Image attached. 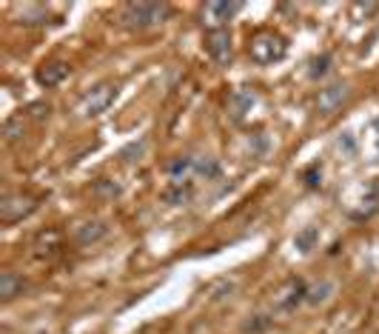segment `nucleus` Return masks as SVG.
<instances>
[{"instance_id": "obj_16", "label": "nucleus", "mask_w": 379, "mask_h": 334, "mask_svg": "<svg viewBox=\"0 0 379 334\" xmlns=\"http://www.w3.org/2000/svg\"><path fill=\"white\" fill-rule=\"evenodd\" d=\"M192 195H194L192 183H185V186H183V180H180V183H174L163 197L169 200V203H174V206H180V203H188V200H192Z\"/></svg>"}, {"instance_id": "obj_19", "label": "nucleus", "mask_w": 379, "mask_h": 334, "mask_svg": "<svg viewBox=\"0 0 379 334\" xmlns=\"http://www.w3.org/2000/svg\"><path fill=\"white\" fill-rule=\"evenodd\" d=\"M331 63H334V60H331V55H320V58H314L311 66H308V75H311L314 80L325 78L328 71H331Z\"/></svg>"}, {"instance_id": "obj_26", "label": "nucleus", "mask_w": 379, "mask_h": 334, "mask_svg": "<svg viewBox=\"0 0 379 334\" xmlns=\"http://www.w3.org/2000/svg\"><path fill=\"white\" fill-rule=\"evenodd\" d=\"M340 149H345L348 155H353V140H351V134H342V137H340Z\"/></svg>"}, {"instance_id": "obj_7", "label": "nucleus", "mask_w": 379, "mask_h": 334, "mask_svg": "<svg viewBox=\"0 0 379 334\" xmlns=\"http://www.w3.org/2000/svg\"><path fill=\"white\" fill-rule=\"evenodd\" d=\"M205 52L211 55V60L228 63L231 60V32L228 29H211L205 35Z\"/></svg>"}, {"instance_id": "obj_14", "label": "nucleus", "mask_w": 379, "mask_h": 334, "mask_svg": "<svg viewBox=\"0 0 379 334\" xmlns=\"http://www.w3.org/2000/svg\"><path fill=\"white\" fill-rule=\"evenodd\" d=\"M23 292V280L15 274V272H3L0 274V297L3 300H12L15 295Z\"/></svg>"}, {"instance_id": "obj_4", "label": "nucleus", "mask_w": 379, "mask_h": 334, "mask_svg": "<svg viewBox=\"0 0 379 334\" xmlns=\"http://www.w3.org/2000/svg\"><path fill=\"white\" fill-rule=\"evenodd\" d=\"M348 98H351L348 83H331V86L320 89V94H317V112L320 114H334L348 103Z\"/></svg>"}, {"instance_id": "obj_13", "label": "nucleus", "mask_w": 379, "mask_h": 334, "mask_svg": "<svg viewBox=\"0 0 379 334\" xmlns=\"http://www.w3.org/2000/svg\"><path fill=\"white\" fill-rule=\"evenodd\" d=\"M331 295H334V283H331V280H320V283H314V285H308V297H305V303L320 306V303H325Z\"/></svg>"}, {"instance_id": "obj_1", "label": "nucleus", "mask_w": 379, "mask_h": 334, "mask_svg": "<svg viewBox=\"0 0 379 334\" xmlns=\"http://www.w3.org/2000/svg\"><path fill=\"white\" fill-rule=\"evenodd\" d=\"M248 55L259 66H271V63H279L282 58L288 55V43H286V37L277 35V32H257L248 40Z\"/></svg>"}, {"instance_id": "obj_24", "label": "nucleus", "mask_w": 379, "mask_h": 334, "mask_svg": "<svg viewBox=\"0 0 379 334\" xmlns=\"http://www.w3.org/2000/svg\"><path fill=\"white\" fill-rule=\"evenodd\" d=\"M29 112H32V117H37V121H40V117L49 114V106H43V103H32V106H29Z\"/></svg>"}, {"instance_id": "obj_18", "label": "nucleus", "mask_w": 379, "mask_h": 334, "mask_svg": "<svg viewBox=\"0 0 379 334\" xmlns=\"http://www.w3.org/2000/svg\"><path fill=\"white\" fill-rule=\"evenodd\" d=\"M17 17H20V23L37 26V23H46V20H49V12H46L43 6H23V9H17Z\"/></svg>"}, {"instance_id": "obj_5", "label": "nucleus", "mask_w": 379, "mask_h": 334, "mask_svg": "<svg viewBox=\"0 0 379 334\" xmlns=\"http://www.w3.org/2000/svg\"><path fill=\"white\" fill-rule=\"evenodd\" d=\"M305 297H308L305 280L291 277V280H286V285H282V289L274 295V306L279 308V312H294L299 303H305Z\"/></svg>"}, {"instance_id": "obj_12", "label": "nucleus", "mask_w": 379, "mask_h": 334, "mask_svg": "<svg viewBox=\"0 0 379 334\" xmlns=\"http://www.w3.org/2000/svg\"><path fill=\"white\" fill-rule=\"evenodd\" d=\"M194 172L205 180H217L220 177V160L217 157H211V155H203V157H194Z\"/></svg>"}, {"instance_id": "obj_21", "label": "nucleus", "mask_w": 379, "mask_h": 334, "mask_svg": "<svg viewBox=\"0 0 379 334\" xmlns=\"http://www.w3.org/2000/svg\"><path fill=\"white\" fill-rule=\"evenodd\" d=\"M146 152V143L140 140V143H131L129 149H123V160H129V163H134V160H140V155Z\"/></svg>"}, {"instance_id": "obj_3", "label": "nucleus", "mask_w": 379, "mask_h": 334, "mask_svg": "<svg viewBox=\"0 0 379 334\" xmlns=\"http://www.w3.org/2000/svg\"><path fill=\"white\" fill-rule=\"evenodd\" d=\"M114 98H117V86H114V83H100V86H94V89L86 94V98L80 100L77 112H80L83 117L103 114V112L114 103Z\"/></svg>"}, {"instance_id": "obj_23", "label": "nucleus", "mask_w": 379, "mask_h": 334, "mask_svg": "<svg viewBox=\"0 0 379 334\" xmlns=\"http://www.w3.org/2000/svg\"><path fill=\"white\" fill-rule=\"evenodd\" d=\"M268 323H271L268 317H263V315H257V320H248V323H246L243 328H246V331H259V328H266Z\"/></svg>"}, {"instance_id": "obj_25", "label": "nucleus", "mask_w": 379, "mask_h": 334, "mask_svg": "<svg viewBox=\"0 0 379 334\" xmlns=\"http://www.w3.org/2000/svg\"><path fill=\"white\" fill-rule=\"evenodd\" d=\"M317 177H320V169H317V166H314V169H308V172H305V183H308V186H320Z\"/></svg>"}, {"instance_id": "obj_8", "label": "nucleus", "mask_w": 379, "mask_h": 334, "mask_svg": "<svg viewBox=\"0 0 379 334\" xmlns=\"http://www.w3.org/2000/svg\"><path fill=\"white\" fill-rule=\"evenodd\" d=\"M109 234V226L103 220H86V223H77L75 226V240L80 246H91V243H98L103 240V237Z\"/></svg>"}, {"instance_id": "obj_22", "label": "nucleus", "mask_w": 379, "mask_h": 334, "mask_svg": "<svg viewBox=\"0 0 379 334\" xmlns=\"http://www.w3.org/2000/svg\"><path fill=\"white\" fill-rule=\"evenodd\" d=\"M6 140H20L23 137V123L20 121H6Z\"/></svg>"}, {"instance_id": "obj_9", "label": "nucleus", "mask_w": 379, "mask_h": 334, "mask_svg": "<svg viewBox=\"0 0 379 334\" xmlns=\"http://www.w3.org/2000/svg\"><path fill=\"white\" fill-rule=\"evenodd\" d=\"M240 9H243L240 3H205L203 17H208V23H211L214 29H223V23L231 20Z\"/></svg>"}, {"instance_id": "obj_11", "label": "nucleus", "mask_w": 379, "mask_h": 334, "mask_svg": "<svg viewBox=\"0 0 379 334\" xmlns=\"http://www.w3.org/2000/svg\"><path fill=\"white\" fill-rule=\"evenodd\" d=\"M317 243H320V229H317V226H305V229H299L297 237H294V249H297L299 254L314 252Z\"/></svg>"}, {"instance_id": "obj_2", "label": "nucleus", "mask_w": 379, "mask_h": 334, "mask_svg": "<svg viewBox=\"0 0 379 334\" xmlns=\"http://www.w3.org/2000/svg\"><path fill=\"white\" fill-rule=\"evenodd\" d=\"M172 15L169 3H129L123 9V23L129 29H149L157 26Z\"/></svg>"}, {"instance_id": "obj_20", "label": "nucleus", "mask_w": 379, "mask_h": 334, "mask_svg": "<svg viewBox=\"0 0 379 334\" xmlns=\"http://www.w3.org/2000/svg\"><path fill=\"white\" fill-rule=\"evenodd\" d=\"M373 12H376V3H353V6H351V17L357 20V23L365 20V17H371Z\"/></svg>"}, {"instance_id": "obj_15", "label": "nucleus", "mask_w": 379, "mask_h": 334, "mask_svg": "<svg viewBox=\"0 0 379 334\" xmlns=\"http://www.w3.org/2000/svg\"><path fill=\"white\" fill-rule=\"evenodd\" d=\"M251 106H254V91L237 89V91L231 94V112H234V117H243Z\"/></svg>"}, {"instance_id": "obj_6", "label": "nucleus", "mask_w": 379, "mask_h": 334, "mask_svg": "<svg viewBox=\"0 0 379 334\" xmlns=\"http://www.w3.org/2000/svg\"><path fill=\"white\" fill-rule=\"evenodd\" d=\"M35 209H37V203L32 197L9 195L3 203H0V220H3V223H17V220L26 218V214H32Z\"/></svg>"}, {"instance_id": "obj_17", "label": "nucleus", "mask_w": 379, "mask_h": 334, "mask_svg": "<svg viewBox=\"0 0 379 334\" xmlns=\"http://www.w3.org/2000/svg\"><path fill=\"white\" fill-rule=\"evenodd\" d=\"M188 172H194V157H188V155H183V157H174L172 163H169V175L174 177V183H180Z\"/></svg>"}, {"instance_id": "obj_10", "label": "nucleus", "mask_w": 379, "mask_h": 334, "mask_svg": "<svg viewBox=\"0 0 379 334\" xmlns=\"http://www.w3.org/2000/svg\"><path fill=\"white\" fill-rule=\"evenodd\" d=\"M66 75H68V66H66V63H60V60H55V63H43V66L37 69V83L49 89V86L63 83Z\"/></svg>"}]
</instances>
